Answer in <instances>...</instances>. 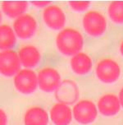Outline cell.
Listing matches in <instances>:
<instances>
[{
	"label": "cell",
	"instance_id": "1",
	"mask_svg": "<svg viewBox=\"0 0 123 125\" xmlns=\"http://www.w3.org/2000/svg\"><path fill=\"white\" fill-rule=\"evenodd\" d=\"M58 50L66 56H74L83 49L84 37L78 30L66 28L62 30L56 38Z\"/></svg>",
	"mask_w": 123,
	"mask_h": 125
},
{
	"label": "cell",
	"instance_id": "2",
	"mask_svg": "<svg viewBox=\"0 0 123 125\" xmlns=\"http://www.w3.org/2000/svg\"><path fill=\"white\" fill-rule=\"evenodd\" d=\"M82 23L85 32L93 37L101 36L107 30L106 17L98 11L87 12L83 17Z\"/></svg>",
	"mask_w": 123,
	"mask_h": 125
},
{
	"label": "cell",
	"instance_id": "3",
	"mask_svg": "<svg viewBox=\"0 0 123 125\" xmlns=\"http://www.w3.org/2000/svg\"><path fill=\"white\" fill-rule=\"evenodd\" d=\"M95 73L99 81L106 84H111L117 81L120 77L121 68L117 61L107 58L98 62Z\"/></svg>",
	"mask_w": 123,
	"mask_h": 125
},
{
	"label": "cell",
	"instance_id": "4",
	"mask_svg": "<svg viewBox=\"0 0 123 125\" xmlns=\"http://www.w3.org/2000/svg\"><path fill=\"white\" fill-rule=\"evenodd\" d=\"M72 114L75 119L79 124H89L97 118L98 109L93 101L82 100L74 105Z\"/></svg>",
	"mask_w": 123,
	"mask_h": 125
},
{
	"label": "cell",
	"instance_id": "5",
	"mask_svg": "<svg viewBox=\"0 0 123 125\" xmlns=\"http://www.w3.org/2000/svg\"><path fill=\"white\" fill-rule=\"evenodd\" d=\"M14 85L17 90L23 94H30L36 90L38 86L37 75L30 69H22L16 74Z\"/></svg>",
	"mask_w": 123,
	"mask_h": 125
},
{
	"label": "cell",
	"instance_id": "6",
	"mask_svg": "<svg viewBox=\"0 0 123 125\" xmlns=\"http://www.w3.org/2000/svg\"><path fill=\"white\" fill-rule=\"evenodd\" d=\"M21 68L19 56L15 51L8 50L0 52V73L6 77H12Z\"/></svg>",
	"mask_w": 123,
	"mask_h": 125
},
{
	"label": "cell",
	"instance_id": "7",
	"mask_svg": "<svg viewBox=\"0 0 123 125\" xmlns=\"http://www.w3.org/2000/svg\"><path fill=\"white\" fill-rule=\"evenodd\" d=\"M37 78L39 88L45 92L56 91L61 84V77L59 73L52 68H45L40 70Z\"/></svg>",
	"mask_w": 123,
	"mask_h": 125
},
{
	"label": "cell",
	"instance_id": "8",
	"mask_svg": "<svg viewBox=\"0 0 123 125\" xmlns=\"http://www.w3.org/2000/svg\"><path fill=\"white\" fill-rule=\"evenodd\" d=\"M13 28L16 34L21 39H29L35 35L37 29V22L32 16L23 14L13 22Z\"/></svg>",
	"mask_w": 123,
	"mask_h": 125
},
{
	"label": "cell",
	"instance_id": "9",
	"mask_svg": "<svg viewBox=\"0 0 123 125\" xmlns=\"http://www.w3.org/2000/svg\"><path fill=\"white\" fill-rule=\"evenodd\" d=\"M56 98L59 103L71 104L79 98V89L76 83L71 80H65L56 90Z\"/></svg>",
	"mask_w": 123,
	"mask_h": 125
},
{
	"label": "cell",
	"instance_id": "10",
	"mask_svg": "<svg viewBox=\"0 0 123 125\" xmlns=\"http://www.w3.org/2000/svg\"><path fill=\"white\" fill-rule=\"evenodd\" d=\"M43 18L46 25L55 31L61 30L66 23V15L63 10L56 5L47 7L43 12Z\"/></svg>",
	"mask_w": 123,
	"mask_h": 125
},
{
	"label": "cell",
	"instance_id": "11",
	"mask_svg": "<svg viewBox=\"0 0 123 125\" xmlns=\"http://www.w3.org/2000/svg\"><path fill=\"white\" fill-rule=\"evenodd\" d=\"M121 104L118 96L115 94H105L98 101V109L101 115L112 117L119 113Z\"/></svg>",
	"mask_w": 123,
	"mask_h": 125
},
{
	"label": "cell",
	"instance_id": "12",
	"mask_svg": "<svg viewBox=\"0 0 123 125\" xmlns=\"http://www.w3.org/2000/svg\"><path fill=\"white\" fill-rule=\"evenodd\" d=\"M50 117L55 125H69L72 120V111L67 104L57 103L51 109Z\"/></svg>",
	"mask_w": 123,
	"mask_h": 125
},
{
	"label": "cell",
	"instance_id": "13",
	"mask_svg": "<svg viewBox=\"0 0 123 125\" xmlns=\"http://www.w3.org/2000/svg\"><path fill=\"white\" fill-rule=\"evenodd\" d=\"M19 59L21 64L26 68H34L39 64L41 59L39 50L32 45L24 46L19 51Z\"/></svg>",
	"mask_w": 123,
	"mask_h": 125
},
{
	"label": "cell",
	"instance_id": "14",
	"mask_svg": "<svg viewBox=\"0 0 123 125\" xmlns=\"http://www.w3.org/2000/svg\"><path fill=\"white\" fill-rule=\"evenodd\" d=\"M93 66L91 58L85 53H78L71 59V67L72 71L78 75H85L90 72Z\"/></svg>",
	"mask_w": 123,
	"mask_h": 125
},
{
	"label": "cell",
	"instance_id": "15",
	"mask_svg": "<svg viewBox=\"0 0 123 125\" xmlns=\"http://www.w3.org/2000/svg\"><path fill=\"white\" fill-rule=\"evenodd\" d=\"M24 121L26 125H47L48 123V115L44 109L33 107L26 111Z\"/></svg>",
	"mask_w": 123,
	"mask_h": 125
},
{
	"label": "cell",
	"instance_id": "16",
	"mask_svg": "<svg viewBox=\"0 0 123 125\" xmlns=\"http://www.w3.org/2000/svg\"><path fill=\"white\" fill-rule=\"evenodd\" d=\"M28 8L27 2L22 1H14V2H3L2 3V9L3 12L11 17V18H16L19 17L20 16L23 15Z\"/></svg>",
	"mask_w": 123,
	"mask_h": 125
},
{
	"label": "cell",
	"instance_id": "17",
	"mask_svg": "<svg viewBox=\"0 0 123 125\" xmlns=\"http://www.w3.org/2000/svg\"><path fill=\"white\" fill-rule=\"evenodd\" d=\"M16 39L15 32L9 25L0 26V50H8L15 45Z\"/></svg>",
	"mask_w": 123,
	"mask_h": 125
},
{
	"label": "cell",
	"instance_id": "18",
	"mask_svg": "<svg viewBox=\"0 0 123 125\" xmlns=\"http://www.w3.org/2000/svg\"><path fill=\"white\" fill-rule=\"evenodd\" d=\"M108 16L116 24H123V1H115L109 4Z\"/></svg>",
	"mask_w": 123,
	"mask_h": 125
},
{
	"label": "cell",
	"instance_id": "19",
	"mask_svg": "<svg viewBox=\"0 0 123 125\" xmlns=\"http://www.w3.org/2000/svg\"><path fill=\"white\" fill-rule=\"evenodd\" d=\"M90 3L89 2H85V1H80V2H70L69 5L74 11L76 12H83L85 11L87 8L89 7Z\"/></svg>",
	"mask_w": 123,
	"mask_h": 125
},
{
	"label": "cell",
	"instance_id": "20",
	"mask_svg": "<svg viewBox=\"0 0 123 125\" xmlns=\"http://www.w3.org/2000/svg\"><path fill=\"white\" fill-rule=\"evenodd\" d=\"M8 124V117L3 109H0V125H7Z\"/></svg>",
	"mask_w": 123,
	"mask_h": 125
},
{
	"label": "cell",
	"instance_id": "21",
	"mask_svg": "<svg viewBox=\"0 0 123 125\" xmlns=\"http://www.w3.org/2000/svg\"><path fill=\"white\" fill-rule=\"evenodd\" d=\"M32 3L37 7H44L50 4V2H32Z\"/></svg>",
	"mask_w": 123,
	"mask_h": 125
},
{
	"label": "cell",
	"instance_id": "22",
	"mask_svg": "<svg viewBox=\"0 0 123 125\" xmlns=\"http://www.w3.org/2000/svg\"><path fill=\"white\" fill-rule=\"evenodd\" d=\"M118 99H119L121 106L123 107V87L121 89L120 92H119V95H118Z\"/></svg>",
	"mask_w": 123,
	"mask_h": 125
},
{
	"label": "cell",
	"instance_id": "23",
	"mask_svg": "<svg viewBox=\"0 0 123 125\" xmlns=\"http://www.w3.org/2000/svg\"><path fill=\"white\" fill-rule=\"evenodd\" d=\"M119 50H120V53L123 56V41H122V43L120 44V47H119Z\"/></svg>",
	"mask_w": 123,
	"mask_h": 125
},
{
	"label": "cell",
	"instance_id": "24",
	"mask_svg": "<svg viewBox=\"0 0 123 125\" xmlns=\"http://www.w3.org/2000/svg\"><path fill=\"white\" fill-rule=\"evenodd\" d=\"M1 21H2V12L0 11V22H1Z\"/></svg>",
	"mask_w": 123,
	"mask_h": 125
}]
</instances>
